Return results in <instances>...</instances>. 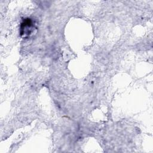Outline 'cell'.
Listing matches in <instances>:
<instances>
[{
	"label": "cell",
	"instance_id": "6da1fadb",
	"mask_svg": "<svg viewBox=\"0 0 153 153\" xmlns=\"http://www.w3.org/2000/svg\"><path fill=\"white\" fill-rule=\"evenodd\" d=\"M33 26L32 21L27 19L25 20L23 23L22 24L21 26V34L29 35L31 33L32 30Z\"/></svg>",
	"mask_w": 153,
	"mask_h": 153
}]
</instances>
